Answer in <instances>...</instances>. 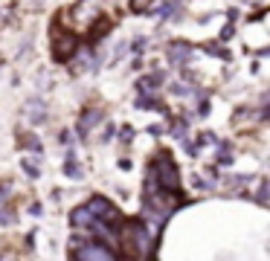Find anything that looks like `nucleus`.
<instances>
[{"label": "nucleus", "mask_w": 270, "mask_h": 261, "mask_svg": "<svg viewBox=\"0 0 270 261\" xmlns=\"http://www.w3.org/2000/svg\"><path fill=\"white\" fill-rule=\"evenodd\" d=\"M12 195V186L6 183V186H0V203H6V198Z\"/></svg>", "instance_id": "nucleus-23"}, {"label": "nucleus", "mask_w": 270, "mask_h": 261, "mask_svg": "<svg viewBox=\"0 0 270 261\" xmlns=\"http://www.w3.org/2000/svg\"><path fill=\"white\" fill-rule=\"evenodd\" d=\"M64 171H67V177H76V180L81 177V169L76 165V151H67V157H64Z\"/></svg>", "instance_id": "nucleus-12"}, {"label": "nucleus", "mask_w": 270, "mask_h": 261, "mask_svg": "<svg viewBox=\"0 0 270 261\" xmlns=\"http://www.w3.org/2000/svg\"><path fill=\"white\" fill-rule=\"evenodd\" d=\"M198 113H200V116H207V113H209V102H200V108H198Z\"/></svg>", "instance_id": "nucleus-26"}, {"label": "nucleus", "mask_w": 270, "mask_h": 261, "mask_svg": "<svg viewBox=\"0 0 270 261\" xmlns=\"http://www.w3.org/2000/svg\"><path fill=\"white\" fill-rule=\"evenodd\" d=\"M119 136H122L125 143H131V139H134V128H131V125H128V128H122V134H119Z\"/></svg>", "instance_id": "nucleus-24"}, {"label": "nucleus", "mask_w": 270, "mask_h": 261, "mask_svg": "<svg viewBox=\"0 0 270 261\" xmlns=\"http://www.w3.org/2000/svg\"><path fill=\"white\" fill-rule=\"evenodd\" d=\"M102 20V0H79L70 12H64V27L73 32H90Z\"/></svg>", "instance_id": "nucleus-2"}, {"label": "nucleus", "mask_w": 270, "mask_h": 261, "mask_svg": "<svg viewBox=\"0 0 270 261\" xmlns=\"http://www.w3.org/2000/svg\"><path fill=\"white\" fill-rule=\"evenodd\" d=\"M137 108H140V110H154V108L163 110V105L154 99V96H148V93H140V99H137Z\"/></svg>", "instance_id": "nucleus-13"}, {"label": "nucleus", "mask_w": 270, "mask_h": 261, "mask_svg": "<svg viewBox=\"0 0 270 261\" xmlns=\"http://www.w3.org/2000/svg\"><path fill=\"white\" fill-rule=\"evenodd\" d=\"M148 134L157 136V134H163V128H160V125H151V128H148Z\"/></svg>", "instance_id": "nucleus-28"}, {"label": "nucleus", "mask_w": 270, "mask_h": 261, "mask_svg": "<svg viewBox=\"0 0 270 261\" xmlns=\"http://www.w3.org/2000/svg\"><path fill=\"white\" fill-rule=\"evenodd\" d=\"M87 209H90L96 218H102V221H122V218H119V212L110 206L105 198H93V200L87 203Z\"/></svg>", "instance_id": "nucleus-6"}, {"label": "nucleus", "mask_w": 270, "mask_h": 261, "mask_svg": "<svg viewBox=\"0 0 270 261\" xmlns=\"http://www.w3.org/2000/svg\"><path fill=\"white\" fill-rule=\"evenodd\" d=\"M148 6H151V0H131V9L134 12H145Z\"/></svg>", "instance_id": "nucleus-19"}, {"label": "nucleus", "mask_w": 270, "mask_h": 261, "mask_svg": "<svg viewBox=\"0 0 270 261\" xmlns=\"http://www.w3.org/2000/svg\"><path fill=\"white\" fill-rule=\"evenodd\" d=\"M171 136H174V139H186V122H183V119H180V122H174Z\"/></svg>", "instance_id": "nucleus-17"}, {"label": "nucleus", "mask_w": 270, "mask_h": 261, "mask_svg": "<svg viewBox=\"0 0 270 261\" xmlns=\"http://www.w3.org/2000/svg\"><path fill=\"white\" fill-rule=\"evenodd\" d=\"M180 9H183V3H180V0H169L166 6H160V9H157V15H160V18H174Z\"/></svg>", "instance_id": "nucleus-14"}, {"label": "nucleus", "mask_w": 270, "mask_h": 261, "mask_svg": "<svg viewBox=\"0 0 270 261\" xmlns=\"http://www.w3.org/2000/svg\"><path fill=\"white\" fill-rule=\"evenodd\" d=\"M93 221H96V215H93L87 206H79V209L70 212V224L76 226V229H84V232H87V226L93 224Z\"/></svg>", "instance_id": "nucleus-7"}, {"label": "nucleus", "mask_w": 270, "mask_h": 261, "mask_svg": "<svg viewBox=\"0 0 270 261\" xmlns=\"http://www.w3.org/2000/svg\"><path fill=\"white\" fill-rule=\"evenodd\" d=\"M171 93H174V96H186V93H192V87H186V84L180 81V84H171Z\"/></svg>", "instance_id": "nucleus-20"}, {"label": "nucleus", "mask_w": 270, "mask_h": 261, "mask_svg": "<svg viewBox=\"0 0 270 261\" xmlns=\"http://www.w3.org/2000/svg\"><path fill=\"white\" fill-rule=\"evenodd\" d=\"M157 186H160V189H171V192H177V186H180V171L166 151H160L154 157V162L148 165L145 189H157Z\"/></svg>", "instance_id": "nucleus-3"}, {"label": "nucleus", "mask_w": 270, "mask_h": 261, "mask_svg": "<svg viewBox=\"0 0 270 261\" xmlns=\"http://www.w3.org/2000/svg\"><path fill=\"white\" fill-rule=\"evenodd\" d=\"M102 116H105V110L102 108H90L87 113H81V119H79V136H87V131L96 122H102Z\"/></svg>", "instance_id": "nucleus-8"}, {"label": "nucleus", "mask_w": 270, "mask_h": 261, "mask_svg": "<svg viewBox=\"0 0 270 261\" xmlns=\"http://www.w3.org/2000/svg\"><path fill=\"white\" fill-rule=\"evenodd\" d=\"M20 165H24V171H27V174H29V177H32V180H38V177H41V171H38L35 165L29 162V160H24V162H20Z\"/></svg>", "instance_id": "nucleus-18"}, {"label": "nucleus", "mask_w": 270, "mask_h": 261, "mask_svg": "<svg viewBox=\"0 0 270 261\" xmlns=\"http://www.w3.org/2000/svg\"><path fill=\"white\" fill-rule=\"evenodd\" d=\"M114 136H117V131H114V125H108V131H105V134H102V139H105V143H108V139H114Z\"/></svg>", "instance_id": "nucleus-25"}, {"label": "nucleus", "mask_w": 270, "mask_h": 261, "mask_svg": "<svg viewBox=\"0 0 270 261\" xmlns=\"http://www.w3.org/2000/svg\"><path fill=\"white\" fill-rule=\"evenodd\" d=\"M160 81H163V73H151V76L137 81V87H140V93H157L160 90Z\"/></svg>", "instance_id": "nucleus-10"}, {"label": "nucleus", "mask_w": 270, "mask_h": 261, "mask_svg": "<svg viewBox=\"0 0 270 261\" xmlns=\"http://www.w3.org/2000/svg\"><path fill=\"white\" fill-rule=\"evenodd\" d=\"M24 145H27V148H32L35 154L44 151V148H41V143H38V139H32V136H27V139H24Z\"/></svg>", "instance_id": "nucleus-22"}, {"label": "nucleus", "mask_w": 270, "mask_h": 261, "mask_svg": "<svg viewBox=\"0 0 270 261\" xmlns=\"http://www.w3.org/2000/svg\"><path fill=\"white\" fill-rule=\"evenodd\" d=\"M198 143H200V145H207V143H212V134H200V136H198Z\"/></svg>", "instance_id": "nucleus-27"}, {"label": "nucleus", "mask_w": 270, "mask_h": 261, "mask_svg": "<svg viewBox=\"0 0 270 261\" xmlns=\"http://www.w3.org/2000/svg\"><path fill=\"white\" fill-rule=\"evenodd\" d=\"M189 55H192V50L186 44H169V61L174 64V67H183V64L189 61Z\"/></svg>", "instance_id": "nucleus-9"}, {"label": "nucleus", "mask_w": 270, "mask_h": 261, "mask_svg": "<svg viewBox=\"0 0 270 261\" xmlns=\"http://www.w3.org/2000/svg\"><path fill=\"white\" fill-rule=\"evenodd\" d=\"M70 247H73V258H79V261H114L117 258V252L110 250L108 244H99V241L73 238Z\"/></svg>", "instance_id": "nucleus-4"}, {"label": "nucleus", "mask_w": 270, "mask_h": 261, "mask_svg": "<svg viewBox=\"0 0 270 261\" xmlns=\"http://www.w3.org/2000/svg\"><path fill=\"white\" fill-rule=\"evenodd\" d=\"M259 203L267 206V180H261V186H259Z\"/></svg>", "instance_id": "nucleus-21"}, {"label": "nucleus", "mask_w": 270, "mask_h": 261, "mask_svg": "<svg viewBox=\"0 0 270 261\" xmlns=\"http://www.w3.org/2000/svg\"><path fill=\"white\" fill-rule=\"evenodd\" d=\"M44 119H47V105L41 99H32L29 102V122L38 125V122H44Z\"/></svg>", "instance_id": "nucleus-11"}, {"label": "nucleus", "mask_w": 270, "mask_h": 261, "mask_svg": "<svg viewBox=\"0 0 270 261\" xmlns=\"http://www.w3.org/2000/svg\"><path fill=\"white\" fill-rule=\"evenodd\" d=\"M119 235H122V244H125L128 255H134V258H151L154 255V241L157 238L143 226V221L122 224L119 226Z\"/></svg>", "instance_id": "nucleus-1"}, {"label": "nucleus", "mask_w": 270, "mask_h": 261, "mask_svg": "<svg viewBox=\"0 0 270 261\" xmlns=\"http://www.w3.org/2000/svg\"><path fill=\"white\" fill-rule=\"evenodd\" d=\"M218 162H224V165H227V162H233V145H230V143L218 145Z\"/></svg>", "instance_id": "nucleus-15"}, {"label": "nucleus", "mask_w": 270, "mask_h": 261, "mask_svg": "<svg viewBox=\"0 0 270 261\" xmlns=\"http://www.w3.org/2000/svg\"><path fill=\"white\" fill-rule=\"evenodd\" d=\"M12 221H15V209H9V206H0V226H9Z\"/></svg>", "instance_id": "nucleus-16"}, {"label": "nucleus", "mask_w": 270, "mask_h": 261, "mask_svg": "<svg viewBox=\"0 0 270 261\" xmlns=\"http://www.w3.org/2000/svg\"><path fill=\"white\" fill-rule=\"evenodd\" d=\"M76 46H79V38H76V32L73 29H53V55L58 58V61H67L73 53H76Z\"/></svg>", "instance_id": "nucleus-5"}]
</instances>
